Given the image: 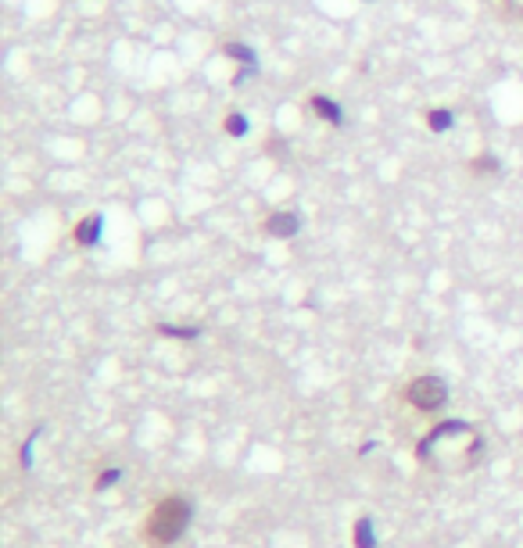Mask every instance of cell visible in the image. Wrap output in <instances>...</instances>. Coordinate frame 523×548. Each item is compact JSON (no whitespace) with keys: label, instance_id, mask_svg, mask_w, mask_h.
Returning a JSON list of instances; mask_svg holds the SVG:
<instances>
[{"label":"cell","instance_id":"cell-1","mask_svg":"<svg viewBox=\"0 0 523 548\" xmlns=\"http://www.w3.org/2000/svg\"><path fill=\"white\" fill-rule=\"evenodd\" d=\"M191 527V502L187 499H165L147 524V538L155 545H173L183 538V531Z\"/></svg>","mask_w":523,"mask_h":548},{"label":"cell","instance_id":"cell-7","mask_svg":"<svg viewBox=\"0 0 523 548\" xmlns=\"http://www.w3.org/2000/svg\"><path fill=\"white\" fill-rule=\"evenodd\" d=\"M223 54H226L230 61H237L241 68H244V65H259V54H255L248 43H241V40H226V43H223Z\"/></svg>","mask_w":523,"mask_h":548},{"label":"cell","instance_id":"cell-3","mask_svg":"<svg viewBox=\"0 0 523 548\" xmlns=\"http://www.w3.org/2000/svg\"><path fill=\"white\" fill-rule=\"evenodd\" d=\"M305 104H308V111H312L319 122H326L330 129H341V126H344V104H341V101H333L330 93H323V90H312Z\"/></svg>","mask_w":523,"mask_h":548},{"label":"cell","instance_id":"cell-4","mask_svg":"<svg viewBox=\"0 0 523 548\" xmlns=\"http://www.w3.org/2000/svg\"><path fill=\"white\" fill-rule=\"evenodd\" d=\"M265 234L272 241H290V237L301 234V216L290 212V208H276V212L265 216Z\"/></svg>","mask_w":523,"mask_h":548},{"label":"cell","instance_id":"cell-11","mask_svg":"<svg viewBox=\"0 0 523 548\" xmlns=\"http://www.w3.org/2000/svg\"><path fill=\"white\" fill-rule=\"evenodd\" d=\"M502 169V162L492 155V151H484V155H477L474 162H470V172H477V176H484V172H499Z\"/></svg>","mask_w":523,"mask_h":548},{"label":"cell","instance_id":"cell-13","mask_svg":"<svg viewBox=\"0 0 523 548\" xmlns=\"http://www.w3.org/2000/svg\"><path fill=\"white\" fill-rule=\"evenodd\" d=\"M366 4H369V0H366Z\"/></svg>","mask_w":523,"mask_h":548},{"label":"cell","instance_id":"cell-5","mask_svg":"<svg viewBox=\"0 0 523 548\" xmlns=\"http://www.w3.org/2000/svg\"><path fill=\"white\" fill-rule=\"evenodd\" d=\"M101 234H104V216H86V219H79L75 223V230H72V237H75V244L79 248H97L101 244Z\"/></svg>","mask_w":523,"mask_h":548},{"label":"cell","instance_id":"cell-10","mask_svg":"<svg viewBox=\"0 0 523 548\" xmlns=\"http://www.w3.org/2000/svg\"><path fill=\"white\" fill-rule=\"evenodd\" d=\"M158 333L176 337V340H194V337H201V326H176V323H162Z\"/></svg>","mask_w":523,"mask_h":548},{"label":"cell","instance_id":"cell-8","mask_svg":"<svg viewBox=\"0 0 523 548\" xmlns=\"http://www.w3.org/2000/svg\"><path fill=\"white\" fill-rule=\"evenodd\" d=\"M248 129H252V122H248V115H244V111H226V115H223V133H226V137L244 140V137H248Z\"/></svg>","mask_w":523,"mask_h":548},{"label":"cell","instance_id":"cell-6","mask_svg":"<svg viewBox=\"0 0 523 548\" xmlns=\"http://www.w3.org/2000/svg\"><path fill=\"white\" fill-rule=\"evenodd\" d=\"M423 122H427L430 133H448L456 126V111L452 108H427L423 111Z\"/></svg>","mask_w":523,"mask_h":548},{"label":"cell","instance_id":"cell-9","mask_svg":"<svg viewBox=\"0 0 523 548\" xmlns=\"http://www.w3.org/2000/svg\"><path fill=\"white\" fill-rule=\"evenodd\" d=\"M355 548H377V527L369 517H362L355 524Z\"/></svg>","mask_w":523,"mask_h":548},{"label":"cell","instance_id":"cell-12","mask_svg":"<svg viewBox=\"0 0 523 548\" xmlns=\"http://www.w3.org/2000/svg\"><path fill=\"white\" fill-rule=\"evenodd\" d=\"M122 481V470H104L101 477H97V491H108V488H115Z\"/></svg>","mask_w":523,"mask_h":548},{"label":"cell","instance_id":"cell-2","mask_svg":"<svg viewBox=\"0 0 523 548\" xmlns=\"http://www.w3.org/2000/svg\"><path fill=\"white\" fill-rule=\"evenodd\" d=\"M405 398H409L416 409H423V412H438V409L448 402V384H445L441 376H416V380L409 384Z\"/></svg>","mask_w":523,"mask_h":548},{"label":"cell","instance_id":"cell-14","mask_svg":"<svg viewBox=\"0 0 523 548\" xmlns=\"http://www.w3.org/2000/svg\"><path fill=\"white\" fill-rule=\"evenodd\" d=\"M510 4H513V0H510Z\"/></svg>","mask_w":523,"mask_h":548}]
</instances>
